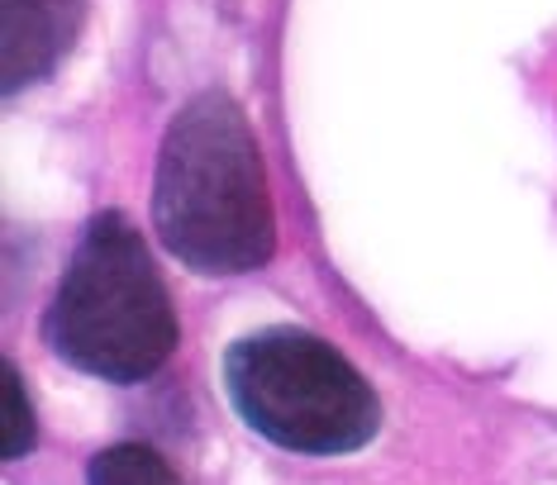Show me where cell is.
I'll list each match as a JSON object with an SVG mask.
<instances>
[{
    "label": "cell",
    "mask_w": 557,
    "mask_h": 485,
    "mask_svg": "<svg viewBox=\"0 0 557 485\" xmlns=\"http://www.w3.org/2000/svg\"><path fill=\"white\" fill-rule=\"evenodd\" d=\"M153 228L200 276H244L272 262L276 214L262 148L230 91H200L172 114L158 148Z\"/></svg>",
    "instance_id": "obj_1"
},
{
    "label": "cell",
    "mask_w": 557,
    "mask_h": 485,
    "mask_svg": "<svg viewBox=\"0 0 557 485\" xmlns=\"http://www.w3.org/2000/svg\"><path fill=\"white\" fill-rule=\"evenodd\" d=\"M44 338L67 366L138 386L176 352V310L144 234L120 210H100L62 272L44 314Z\"/></svg>",
    "instance_id": "obj_2"
},
{
    "label": "cell",
    "mask_w": 557,
    "mask_h": 485,
    "mask_svg": "<svg viewBox=\"0 0 557 485\" xmlns=\"http://www.w3.org/2000/svg\"><path fill=\"white\" fill-rule=\"evenodd\" d=\"M224 390L238 419L300 457L358 452L382 428L372 381L310 328H258L224 352Z\"/></svg>",
    "instance_id": "obj_3"
},
{
    "label": "cell",
    "mask_w": 557,
    "mask_h": 485,
    "mask_svg": "<svg viewBox=\"0 0 557 485\" xmlns=\"http://www.w3.org/2000/svg\"><path fill=\"white\" fill-rule=\"evenodd\" d=\"M86 24V0H0V86L20 96L72 53Z\"/></svg>",
    "instance_id": "obj_4"
},
{
    "label": "cell",
    "mask_w": 557,
    "mask_h": 485,
    "mask_svg": "<svg viewBox=\"0 0 557 485\" xmlns=\"http://www.w3.org/2000/svg\"><path fill=\"white\" fill-rule=\"evenodd\" d=\"M86 485H186L148 443H110L86 462Z\"/></svg>",
    "instance_id": "obj_5"
},
{
    "label": "cell",
    "mask_w": 557,
    "mask_h": 485,
    "mask_svg": "<svg viewBox=\"0 0 557 485\" xmlns=\"http://www.w3.org/2000/svg\"><path fill=\"white\" fill-rule=\"evenodd\" d=\"M39 438V424H34V405H29V390H24V376L15 362H5V443H0V457L15 462L34 448Z\"/></svg>",
    "instance_id": "obj_6"
}]
</instances>
